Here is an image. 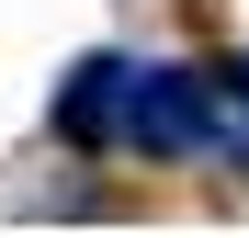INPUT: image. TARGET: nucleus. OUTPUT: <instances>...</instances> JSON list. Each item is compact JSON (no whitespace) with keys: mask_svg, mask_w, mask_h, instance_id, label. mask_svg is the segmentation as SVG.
<instances>
[{"mask_svg":"<svg viewBox=\"0 0 249 238\" xmlns=\"http://www.w3.org/2000/svg\"><path fill=\"white\" fill-rule=\"evenodd\" d=\"M124 147L147 159H227L238 147V113L204 68H124Z\"/></svg>","mask_w":249,"mask_h":238,"instance_id":"nucleus-1","label":"nucleus"},{"mask_svg":"<svg viewBox=\"0 0 249 238\" xmlns=\"http://www.w3.org/2000/svg\"><path fill=\"white\" fill-rule=\"evenodd\" d=\"M124 68L136 57H79L57 79V136L68 147H124Z\"/></svg>","mask_w":249,"mask_h":238,"instance_id":"nucleus-2","label":"nucleus"},{"mask_svg":"<svg viewBox=\"0 0 249 238\" xmlns=\"http://www.w3.org/2000/svg\"><path fill=\"white\" fill-rule=\"evenodd\" d=\"M215 91H227V113H238V147H249V57H238V68L215 79Z\"/></svg>","mask_w":249,"mask_h":238,"instance_id":"nucleus-3","label":"nucleus"}]
</instances>
